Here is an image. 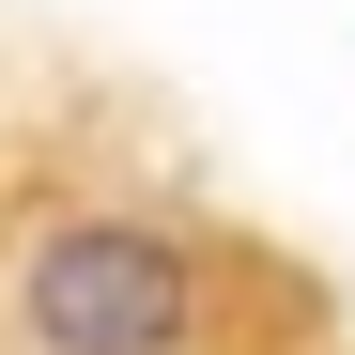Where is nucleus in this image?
I'll use <instances>...</instances> for the list:
<instances>
[{
	"mask_svg": "<svg viewBox=\"0 0 355 355\" xmlns=\"http://www.w3.org/2000/svg\"><path fill=\"white\" fill-rule=\"evenodd\" d=\"M0 324H16V355H186L201 340V248L170 216H124V201L31 216Z\"/></svg>",
	"mask_w": 355,
	"mask_h": 355,
	"instance_id": "1",
	"label": "nucleus"
}]
</instances>
